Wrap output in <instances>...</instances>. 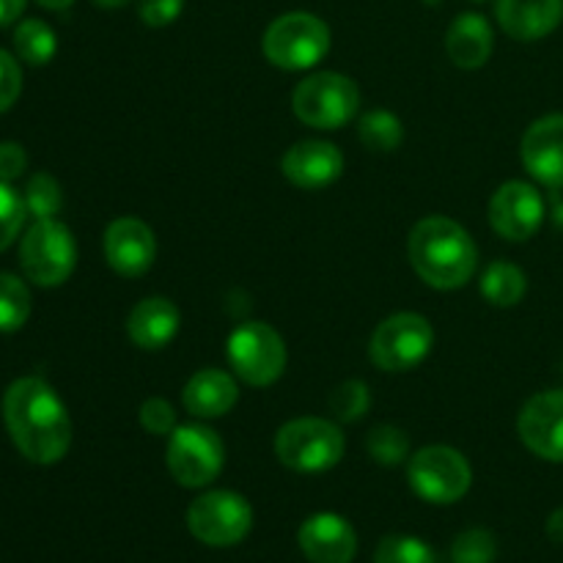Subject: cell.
<instances>
[{
    "label": "cell",
    "instance_id": "16",
    "mask_svg": "<svg viewBox=\"0 0 563 563\" xmlns=\"http://www.w3.org/2000/svg\"><path fill=\"white\" fill-rule=\"evenodd\" d=\"M522 165L542 185L563 187V113L542 115L522 135Z\"/></svg>",
    "mask_w": 563,
    "mask_h": 563
},
{
    "label": "cell",
    "instance_id": "35",
    "mask_svg": "<svg viewBox=\"0 0 563 563\" xmlns=\"http://www.w3.org/2000/svg\"><path fill=\"white\" fill-rule=\"evenodd\" d=\"M27 154L20 143L3 141L0 143V181H14L16 176L25 174Z\"/></svg>",
    "mask_w": 563,
    "mask_h": 563
},
{
    "label": "cell",
    "instance_id": "3",
    "mask_svg": "<svg viewBox=\"0 0 563 563\" xmlns=\"http://www.w3.org/2000/svg\"><path fill=\"white\" fill-rule=\"evenodd\" d=\"M344 432L328 418H295L275 434V456L295 473H324L344 456Z\"/></svg>",
    "mask_w": 563,
    "mask_h": 563
},
{
    "label": "cell",
    "instance_id": "30",
    "mask_svg": "<svg viewBox=\"0 0 563 563\" xmlns=\"http://www.w3.org/2000/svg\"><path fill=\"white\" fill-rule=\"evenodd\" d=\"M498 542L487 528H467L451 544V563H493Z\"/></svg>",
    "mask_w": 563,
    "mask_h": 563
},
{
    "label": "cell",
    "instance_id": "18",
    "mask_svg": "<svg viewBox=\"0 0 563 563\" xmlns=\"http://www.w3.org/2000/svg\"><path fill=\"white\" fill-rule=\"evenodd\" d=\"M495 16L511 38L537 42L561 25L563 0H498Z\"/></svg>",
    "mask_w": 563,
    "mask_h": 563
},
{
    "label": "cell",
    "instance_id": "28",
    "mask_svg": "<svg viewBox=\"0 0 563 563\" xmlns=\"http://www.w3.org/2000/svg\"><path fill=\"white\" fill-rule=\"evenodd\" d=\"M368 405H372V394H368L366 383H361V379H346V383H341L328 399L330 412H333L335 421L341 423L361 421V418L366 416Z\"/></svg>",
    "mask_w": 563,
    "mask_h": 563
},
{
    "label": "cell",
    "instance_id": "12",
    "mask_svg": "<svg viewBox=\"0 0 563 563\" xmlns=\"http://www.w3.org/2000/svg\"><path fill=\"white\" fill-rule=\"evenodd\" d=\"M489 223L504 240L526 242L542 229L544 201L528 181H506L489 201Z\"/></svg>",
    "mask_w": 563,
    "mask_h": 563
},
{
    "label": "cell",
    "instance_id": "2",
    "mask_svg": "<svg viewBox=\"0 0 563 563\" xmlns=\"http://www.w3.org/2000/svg\"><path fill=\"white\" fill-rule=\"evenodd\" d=\"M410 264L418 278L440 291L462 289L478 269V247L465 225L432 214L418 220L407 242Z\"/></svg>",
    "mask_w": 563,
    "mask_h": 563
},
{
    "label": "cell",
    "instance_id": "37",
    "mask_svg": "<svg viewBox=\"0 0 563 563\" xmlns=\"http://www.w3.org/2000/svg\"><path fill=\"white\" fill-rule=\"evenodd\" d=\"M548 537L553 539L555 544H563V506L548 517Z\"/></svg>",
    "mask_w": 563,
    "mask_h": 563
},
{
    "label": "cell",
    "instance_id": "6",
    "mask_svg": "<svg viewBox=\"0 0 563 563\" xmlns=\"http://www.w3.org/2000/svg\"><path fill=\"white\" fill-rule=\"evenodd\" d=\"M20 264L27 280L53 289L69 280L77 264V245L71 231L55 218L36 220L22 236Z\"/></svg>",
    "mask_w": 563,
    "mask_h": 563
},
{
    "label": "cell",
    "instance_id": "9",
    "mask_svg": "<svg viewBox=\"0 0 563 563\" xmlns=\"http://www.w3.org/2000/svg\"><path fill=\"white\" fill-rule=\"evenodd\" d=\"M434 346V328L427 317L412 311L394 313L377 324L368 344L374 366L383 372H410L421 366Z\"/></svg>",
    "mask_w": 563,
    "mask_h": 563
},
{
    "label": "cell",
    "instance_id": "36",
    "mask_svg": "<svg viewBox=\"0 0 563 563\" xmlns=\"http://www.w3.org/2000/svg\"><path fill=\"white\" fill-rule=\"evenodd\" d=\"M25 3L27 0H0V25H11L14 20H20Z\"/></svg>",
    "mask_w": 563,
    "mask_h": 563
},
{
    "label": "cell",
    "instance_id": "5",
    "mask_svg": "<svg viewBox=\"0 0 563 563\" xmlns=\"http://www.w3.org/2000/svg\"><path fill=\"white\" fill-rule=\"evenodd\" d=\"M291 108L297 119L313 130H341L346 121L355 119L361 91L355 80L341 71H317L295 88Z\"/></svg>",
    "mask_w": 563,
    "mask_h": 563
},
{
    "label": "cell",
    "instance_id": "31",
    "mask_svg": "<svg viewBox=\"0 0 563 563\" xmlns=\"http://www.w3.org/2000/svg\"><path fill=\"white\" fill-rule=\"evenodd\" d=\"M27 218L25 198L9 187V181H0V253L16 240Z\"/></svg>",
    "mask_w": 563,
    "mask_h": 563
},
{
    "label": "cell",
    "instance_id": "15",
    "mask_svg": "<svg viewBox=\"0 0 563 563\" xmlns=\"http://www.w3.org/2000/svg\"><path fill=\"white\" fill-rule=\"evenodd\" d=\"M297 544L311 563H352L357 553V533L341 515L319 511L302 522Z\"/></svg>",
    "mask_w": 563,
    "mask_h": 563
},
{
    "label": "cell",
    "instance_id": "32",
    "mask_svg": "<svg viewBox=\"0 0 563 563\" xmlns=\"http://www.w3.org/2000/svg\"><path fill=\"white\" fill-rule=\"evenodd\" d=\"M141 427L148 434H170L176 429V412L165 399L154 396L146 399L141 407Z\"/></svg>",
    "mask_w": 563,
    "mask_h": 563
},
{
    "label": "cell",
    "instance_id": "20",
    "mask_svg": "<svg viewBox=\"0 0 563 563\" xmlns=\"http://www.w3.org/2000/svg\"><path fill=\"white\" fill-rule=\"evenodd\" d=\"M181 401L190 416L209 421V418H223L225 412L234 410V405L240 401V388L231 374L220 372V368H201L187 379Z\"/></svg>",
    "mask_w": 563,
    "mask_h": 563
},
{
    "label": "cell",
    "instance_id": "39",
    "mask_svg": "<svg viewBox=\"0 0 563 563\" xmlns=\"http://www.w3.org/2000/svg\"><path fill=\"white\" fill-rule=\"evenodd\" d=\"M97 5H102V9H124V5H130L132 0H93Z\"/></svg>",
    "mask_w": 563,
    "mask_h": 563
},
{
    "label": "cell",
    "instance_id": "14",
    "mask_svg": "<svg viewBox=\"0 0 563 563\" xmlns=\"http://www.w3.org/2000/svg\"><path fill=\"white\" fill-rule=\"evenodd\" d=\"M102 251L113 273L121 278H137L148 273L157 256L154 231L137 218H119L104 229Z\"/></svg>",
    "mask_w": 563,
    "mask_h": 563
},
{
    "label": "cell",
    "instance_id": "24",
    "mask_svg": "<svg viewBox=\"0 0 563 563\" xmlns=\"http://www.w3.org/2000/svg\"><path fill=\"white\" fill-rule=\"evenodd\" d=\"M14 49L25 64L44 66L53 60L58 42L47 22L42 20H22L14 31Z\"/></svg>",
    "mask_w": 563,
    "mask_h": 563
},
{
    "label": "cell",
    "instance_id": "40",
    "mask_svg": "<svg viewBox=\"0 0 563 563\" xmlns=\"http://www.w3.org/2000/svg\"><path fill=\"white\" fill-rule=\"evenodd\" d=\"M423 3H429V5H438V3H443V0H423Z\"/></svg>",
    "mask_w": 563,
    "mask_h": 563
},
{
    "label": "cell",
    "instance_id": "21",
    "mask_svg": "<svg viewBox=\"0 0 563 563\" xmlns=\"http://www.w3.org/2000/svg\"><path fill=\"white\" fill-rule=\"evenodd\" d=\"M495 47V33L489 22L482 14H460L451 22L449 33H445V49L449 58L454 60L460 69H482L489 60Z\"/></svg>",
    "mask_w": 563,
    "mask_h": 563
},
{
    "label": "cell",
    "instance_id": "17",
    "mask_svg": "<svg viewBox=\"0 0 563 563\" xmlns=\"http://www.w3.org/2000/svg\"><path fill=\"white\" fill-rule=\"evenodd\" d=\"M280 170L286 179L302 190H322L344 174V154L335 143L300 141L284 154Z\"/></svg>",
    "mask_w": 563,
    "mask_h": 563
},
{
    "label": "cell",
    "instance_id": "19",
    "mask_svg": "<svg viewBox=\"0 0 563 563\" xmlns=\"http://www.w3.org/2000/svg\"><path fill=\"white\" fill-rule=\"evenodd\" d=\"M179 308L165 297H146L126 317V333L141 350H163L179 333Z\"/></svg>",
    "mask_w": 563,
    "mask_h": 563
},
{
    "label": "cell",
    "instance_id": "38",
    "mask_svg": "<svg viewBox=\"0 0 563 563\" xmlns=\"http://www.w3.org/2000/svg\"><path fill=\"white\" fill-rule=\"evenodd\" d=\"M36 3L44 5V9H49V11H60V9H69L75 0H36Z\"/></svg>",
    "mask_w": 563,
    "mask_h": 563
},
{
    "label": "cell",
    "instance_id": "25",
    "mask_svg": "<svg viewBox=\"0 0 563 563\" xmlns=\"http://www.w3.org/2000/svg\"><path fill=\"white\" fill-rule=\"evenodd\" d=\"M31 317V291L25 280L0 273V333H16Z\"/></svg>",
    "mask_w": 563,
    "mask_h": 563
},
{
    "label": "cell",
    "instance_id": "26",
    "mask_svg": "<svg viewBox=\"0 0 563 563\" xmlns=\"http://www.w3.org/2000/svg\"><path fill=\"white\" fill-rule=\"evenodd\" d=\"M374 563H438V553L423 539L390 533V537L379 539Z\"/></svg>",
    "mask_w": 563,
    "mask_h": 563
},
{
    "label": "cell",
    "instance_id": "22",
    "mask_svg": "<svg viewBox=\"0 0 563 563\" xmlns=\"http://www.w3.org/2000/svg\"><path fill=\"white\" fill-rule=\"evenodd\" d=\"M528 278L517 264L493 262L482 275V295L498 308H515L526 297Z\"/></svg>",
    "mask_w": 563,
    "mask_h": 563
},
{
    "label": "cell",
    "instance_id": "29",
    "mask_svg": "<svg viewBox=\"0 0 563 563\" xmlns=\"http://www.w3.org/2000/svg\"><path fill=\"white\" fill-rule=\"evenodd\" d=\"M25 209L27 214H33L36 220H49L58 214L64 196H60V185L49 174H36L31 176V181L25 185Z\"/></svg>",
    "mask_w": 563,
    "mask_h": 563
},
{
    "label": "cell",
    "instance_id": "7",
    "mask_svg": "<svg viewBox=\"0 0 563 563\" xmlns=\"http://www.w3.org/2000/svg\"><path fill=\"white\" fill-rule=\"evenodd\" d=\"M407 482L427 504L449 506L467 495L473 484L471 462L451 445H427L407 462Z\"/></svg>",
    "mask_w": 563,
    "mask_h": 563
},
{
    "label": "cell",
    "instance_id": "10",
    "mask_svg": "<svg viewBox=\"0 0 563 563\" xmlns=\"http://www.w3.org/2000/svg\"><path fill=\"white\" fill-rule=\"evenodd\" d=\"M231 368L242 383L267 388L278 383L286 368V344L267 322H245L229 335L225 344Z\"/></svg>",
    "mask_w": 563,
    "mask_h": 563
},
{
    "label": "cell",
    "instance_id": "23",
    "mask_svg": "<svg viewBox=\"0 0 563 563\" xmlns=\"http://www.w3.org/2000/svg\"><path fill=\"white\" fill-rule=\"evenodd\" d=\"M357 135H361V143L368 152L388 154L401 146V141H405V126H401L399 115H394L390 110H372V113H366L361 119Z\"/></svg>",
    "mask_w": 563,
    "mask_h": 563
},
{
    "label": "cell",
    "instance_id": "1",
    "mask_svg": "<svg viewBox=\"0 0 563 563\" xmlns=\"http://www.w3.org/2000/svg\"><path fill=\"white\" fill-rule=\"evenodd\" d=\"M3 421L16 451L36 465H55L71 445V421L64 401L38 377H22L5 388Z\"/></svg>",
    "mask_w": 563,
    "mask_h": 563
},
{
    "label": "cell",
    "instance_id": "13",
    "mask_svg": "<svg viewBox=\"0 0 563 563\" xmlns=\"http://www.w3.org/2000/svg\"><path fill=\"white\" fill-rule=\"evenodd\" d=\"M517 432L528 451L563 465V388L531 396L517 418Z\"/></svg>",
    "mask_w": 563,
    "mask_h": 563
},
{
    "label": "cell",
    "instance_id": "34",
    "mask_svg": "<svg viewBox=\"0 0 563 563\" xmlns=\"http://www.w3.org/2000/svg\"><path fill=\"white\" fill-rule=\"evenodd\" d=\"M185 0H141V20L148 27H165L179 20Z\"/></svg>",
    "mask_w": 563,
    "mask_h": 563
},
{
    "label": "cell",
    "instance_id": "11",
    "mask_svg": "<svg viewBox=\"0 0 563 563\" xmlns=\"http://www.w3.org/2000/svg\"><path fill=\"white\" fill-rule=\"evenodd\" d=\"M253 509L242 495L212 489L187 509V531L207 548H234L251 533Z\"/></svg>",
    "mask_w": 563,
    "mask_h": 563
},
{
    "label": "cell",
    "instance_id": "27",
    "mask_svg": "<svg viewBox=\"0 0 563 563\" xmlns=\"http://www.w3.org/2000/svg\"><path fill=\"white\" fill-rule=\"evenodd\" d=\"M366 449L374 462H379L385 467H394L401 465L410 456V438H407L405 429L383 423V427L372 429V434L366 440Z\"/></svg>",
    "mask_w": 563,
    "mask_h": 563
},
{
    "label": "cell",
    "instance_id": "8",
    "mask_svg": "<svg viewBox=\"0 0 563 563\" xmlns=\"http://www.w3.org/2000/svg\"><path fill=\"white\" fill-rule=\"evenodd\" d=\"M225 462V445L218 434L201 423L176 427L168 434L165 465L176 484L187 489L209 487L220 476Z\"/></svg>",
    "mask_w": 563,
    "mask_h": 563
},
{
    "label": "cell",
    "instance_id": "4",
    "mask_svg": "<svg viewBox=\"0 0 563 563\" xmlns=\"http://www.w3.org/2000/svg\"><path fill=\"white\" fill-rule=\"evenodd\" d=\"M264 55L284 71L313 69L330 53V27L308 11H289L267 27L262 38Z\"/></svg>",
    "mask_w": 563,
    "mask_h": 563
},
{
    "label": "cell",
    "instance_id": "33",
    "mask_svg": "<svg viewBox=\"0 0 563 563\" xmlns=\"http://www.w3.org/2000/svg\"><path fill=\"white\" fill-rule=\"evenodd\" d=\"M22 91V69L5 49H0V113L11 108L20 99Z\"/></svg>",
    "mask_w": 563,
    "mask_h": 563
}]
</instances>
